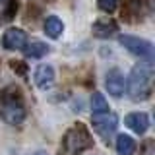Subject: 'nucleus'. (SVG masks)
Masks as SVG:
<instances>
[{"mask_svg":"<svg viewBox=\"0 0 155 155\" xmlns=\"http://www.w3.org/2000/svg\"><path fill=\"white\" fill-rule=\"evenodd\" d=\"M2 45L8 51H23V47L27 45V33L23 29L10 27L2 37Z\"/></svg>","mask_w":155,"mask_h":155,"instance_id":"6","label":"nucleus"},{"mask_svg":"<svg viewBox=\"0 0 155 155\" xmlns=\"http://www.w3.org/2000/svg\"><path fill=\"white\" fill-rule=\"evenodd\" d=\"M35 155H47V153H43V151H37V153H35Z\"/></svg>","mask_w":155,"mask_h":155,"instance_id":"18","label":"nucleus"},{"mask_svg":"<svg viewBox=\"0 0 155 155\" xmlns=\"http://www.w3.org/2000/svg\"><path fill=\"white\" fill-rule=\"evenodd\" d=\"M62 31H64V23H62V19L60 18H56V16H48L45 19V33L51 39H58L62 35Z\"/></svg>","mask_w":155,"mask_h":155,"instance_id":"11","label":"nucleus"},{"mask_svg":"<svg viewBox=\"0 0 155 155\" xmlns=\"http://www.w3.org/2000/svg\"><path fill=\"white\" fill-rule=\"evenodd\" d=\"M33 80H35V85L39 89H48L54 84V68L51 64H39L33 72Z\"/></svg>","mask_w":155,"mask_h":155,"instance_id":"8","label":"nucleus"},{"mask_svg":"<svg viewBox=\"0 0 155 155\" xmlns=\"http://www.w3.org/2000/svg\"><path fill=\"white\" fill-rule=\"evenodd\" d=\"M93 128L101 138L109 140V136H113L116 132V128H118V116L110 113V110L93 114Z\"/></svg>","mask_w":155,"mask_h":155,"instance_id":"5","label":"nucleus"},{"mask_svg":"<svg viewBox=\"0 0 155 155\" xmlns=\"http://www.w3.org/2000/svg\"><path fill=\"white\" fill-rule=\"evenodd\" d=\"M151 78H153L151 62L138 64L132 68L128 78V91L134 101H143L151 95Z\"/></svg>","mask_w":155,"mask_h":155,"instance_id":"2","label":"nucleus"},{"mask_svg":"<svg viewBox=\"0 0 155 155\" xmlns=\"http://www.w3.org/2000/svg\"><path fill=\"white\" fill-rule=\"evenodd\" d=\"M93 147V140L84 124H74L70 130L64 134L60 143V153L62 155H80L81 151Z\"/></svg>","mask_w":155,"mask_h":155,"instance_id":"3","label":"nucleus"},{"mask_svg":"<svg viewBox=\"0 0 155 155\" xmlns=\"http://www.w3.org/2000/svg\"><path fill=\"white\" fill-rule=\"evenodd\" d=\"M118 41H120V45H122L126 51H130L132 54L140 56L145 62H153V45L149 41L134 37V35H120Z\"/></svg>","mask_w":155,"mask_h":155,"instance_id":"4","label":"nucleus"},{"mask_svg":"<svg viewBox=\"0 0 155 155\" xmlns=\"http://www.w3.org/2000/svg\"><path fill=\"white\" fill-rule=\"evenodd\" d=\"M109 110V103L103 97V93H95L91 95V113L93 114H99V113H107Z\"/></svg>","mask_w":155,"mask_h":155,"instance_id":"14","label":"nucleus"},{"mask_svg":"<svg viewBox=\"0 0 155 155\" xmlns=\"http://www.w3.org/2000/svg\"><path fill=\"white\" fill-rule=\"evenodd\" d=\"M105 85H107V91L113 97H122L124 91H126V80H124L122 72L118 68L109 70V74L105 78Z\"/></svg>","mask_w":155,"mask_h":155,"instance_id":"7","label":"nucleus"},{"mask_svg":"<svg viewBox=\"0 0 155 155\" xmlns=\"http://www.w3.org/2000/svg\"><path fill=\"white\" fill-rule=\"evenodd\" d=\"M97 6H99V10H103L107 14H113L116 10V6H118V0H97Z\"/></svg>","mask_w":155,"mask_h":155,"instance_id":"16","label":"nucleus"},{"mask_svg":"<svg viewBox=\"0 0 155 155\" xmlns=\"http://www.w3.org/2000/svg\"><path fill=\"white\" fill-rule=\"evenodd\" d=\"M91 31H93L95 37L109 39L118 31V25H116V21H113V19H97L93 23V27H91Z\"/></svg>","mask_w":155,"mask_h":155,"instance_id":"10","label":"nucleus"},{"mask_svg":"<svg viewBox=\"0 0 155 155\" xmlns=\"http://www.w3.org/2000/svg\"><path fill=\"white\" fill-rule=\"evenodd\" d=\"M16 10H18V0H0V12L4 14L6 19H12L16 16Z\"/></svg>","mask_w":155,"mask_h":155,"instance_id":"15","label":"nucleus"},{"mask_svg":"<svg viewBox=\"0 0 155 155\" xmlns=\"http://www.w3.org/2000/svg\"><path fill=\"white\" fill-rule=\"evenodd\" d=\"M12 68H14V70H18V74H25V64H23V62H16V60H14L12 62Z\"/></svg>","mask_w":155,"mask_h":155,"instance_id":"17","label":"nucleus"},{"mask_svg":"<svg viewBox=\"0 0 155 155\" xmlns=\"http://www.w3.org/2000/svg\"><path fill=\"white\" fill-rule=\"evenodd\" d=\"M116 151H118V155H132L136 151L134 138H130V136H126V134H120L118 138H116Z\"/></svg>","mask_w":155,"mask_h":155,"instance_id":"13","label":"nucleus"},{"mask_svg":"<svg viewBox=\"0 0 155 155\" xmlns=\"http://www.w3.org/2000/svg\"><path fill=\"white\" fill-rule=\"evenodd\" d=\"M48 51H51L48 45H45L43 41H31L23 47V52H25L27 58H43Z\"/></svg>","mask_w":155,"mask_h":155,"instance_id":"12","label":"nucleus"},{"mask_svg":"<svg viewBox=\"0 0 155 155\" xmlns=\"http://www.w3.org/2000/svg\"><path fill=\"white\" fill-rule=\"evenodd\" d=\"M124 124L128 126L132 132L136 134H143L145 130L149 128V116L145 113H130L124 118Z\"/></svg>","mask_w":155,"mask_h":155,"instance_id":"9","label":"nucleus"},{"mask_svg":"<svg viewBox=\"0 0 155 155\" xmlns=\"http://www.w3.org/2000/svg\"><path fill=\"white\" fill-rule=\"evenodd\" d=\"M0 116L12 126H19L25 120V105L16 87H8L0 93Z\"/></svg>","mask_w":155,"mask_h":155,"instance_id":"1","label":"nucleus"}]
</instances>
